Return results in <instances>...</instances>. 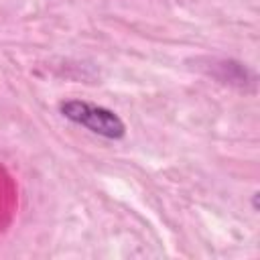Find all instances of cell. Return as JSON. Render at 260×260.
I'll return each instance as SVG.
<instances>
[{"instance_id": "6da1fadb", "label": "cell", "mask_w": 260, "mask_h": 260, "mask_svg": "<svg viewBox=\"0 0 260 260\" xmlns=\"http://www.w3.org/2000/svg\"><path fill=\"white\" fill-rule=\"evenodd\" d=\"M59 110L67 120L91 130L93 134L104 136V138L120 140L126 134V126H124L122 118L104 106H98V104H91L85 100H67V102L59 104Z\"/></svg>"}]
</instances>
